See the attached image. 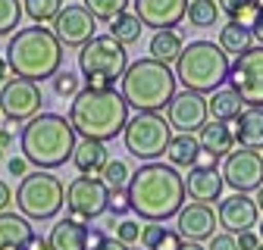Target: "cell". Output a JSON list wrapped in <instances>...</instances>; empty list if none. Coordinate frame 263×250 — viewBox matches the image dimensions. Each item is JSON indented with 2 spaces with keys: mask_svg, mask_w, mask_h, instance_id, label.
Listing matches in <instances>:
<instances>
[{
  "mask_svg": "<svg viewBox=\"0 0 263 250\" xmlns=\"http://www.w3.org/2000/svg\"><path fill=\"white\" fill-rule=\"evenodd\" d=\"M125 191L132 213L144 222H166L185 206V178L170 163H144L132 172Z\"/></svg>",
  "mask_w": 263,
  "mask_h": 250,
  "instance_id": "1",
  "label": "cell"
},
{
  "mask_svg": "<svg viewBox=\"0 0 263 250\" xmlns=\"http://www.w3.org/2000/svg\"><path fill=\"white\" fill-rule=\"evenodd\" d=\"M69 125L82 141L107 144L125 132L128 103L122 100V94H116V88H110V91L82 88L69 103Z\"/></svg>",
  "mask_w": 263,
  "mask_h": 250,
  "instance_id": "2",
  "label": "cell"
},
{
  "mask_svg": "<svg viewBox=\"0 0 263 250\" xmlns=\"http://www.w3.org/2000/svg\"><path fill=\"white\" fill-rule=\"evenodd\" d=\"M76 144H79V135L72 132L69 119L60 113H38L35 119H28L22 125V135H19L25 163L44 172L66 166V160H72Z\"/></svg>",
  "mask_w": 263,
  "mask_h": 250,
  "instance_id": "3",
  "label": "cell"
},
{
  "mask_svg": "<svg viewBox=\"0 0 263 250\" xmlns=\"http://www.w3.org/2000/svg\"><path fill=\"white\" fill-rule=\"evenodd\" d=\"M63 44L53 38V31L44 25L19 28L7 44V66L13 78H28V81H44L53 78L63 69Z\"/></svg>",
  "mask_w": 263,
  "mask_h": 250,
  "instance_id": "4",
  "label": "cell"
},
{
  "mask_svg": "<svg viewBox=\"0 0 263 250\" xmlns=\"http://www.w3.org/2000/svg\"><path fill=\"white\" fill-rule=\"evenodd\" d=\"M122 100L128 103V110L138 113H163L170 107V100L176 97V72L166 62H157L151 56L128 62V69L122 72Z\"/></svg>",
  "mask_w": 263,
  "mask_h": 250,
  "instance_id": "5",
  "label": "cell"
},
{
  "mask_svg": "<svg viewBox=\"0 0 263 250\" xmlns=\"http://www.w3.org/2000/svg\"><path fill=\"white\" fill-rule=\"evenodd\" d=\"M229 78V56L213 41H191L176 59V81L194 94H213Z\"/></svg>",
  "mask_w": 263,
  "mask_h": 250,
  "instance_id": "6",
  "label": "cell"
},
{
  "mask_svg": "<svg viewBox=\"0 0 263 250\" xmlns=\"http://www.w3.org/2000/svg\"><path fill=\"white\" fill-rule=\"evenodd\" d=\"M79 69L85 78V88L94 91H110L128 69V53L125 47L110 35H94L79 50Z\"/></svg>",
  "mask_w": 263,
  "mask_h": 250,
  "instance_id": "7",
  "label": "cell"
},
{
  "mask_svg": "<svg viewBox=\"0 0 263 250\" xmlns=\"http://www.w3.org/2000/svg\"><path fill=\"white\" fill-rule=\"evenodd\" d=\"M16 206H19V216H25L28 222H50L66 206V184L53 172L35 169L19 181Z\"/></svg>",
  "mask_w": 263,
  "mask_h": 250,
  "instance_id": "8",
  "label": "cell"
},
{
  "mask_svg": "<svg viewBox=\"0 0 263 250\" xmlns=\"http://www.w3.org/2000/svg\"><path fill=\"white\" fill-rule=\"evenodd\" d=\"M173 138V129L166 116L160 113H138L132 116L125 132H122V141H125V150L141 163H157L163 153H166V144Z\"/></svg>",
  "mask_w": 263,
  "mask_h": 250,
  "instance_id": "9",
  "label": "cell"
},
{
  "mask_svg": "<svg viewBox=\"0 0 263 250\" xmlns=\"http://www.w3.org/2000/svg\"><path fill=\"white\" fill-rule=\"evenodd\" d=\"M229 88H232L241 103L263 110V44L238 53L229 62Z\"/></svg>",
  "mask_w": 263,
  "mask_h": 250,
  "instance_id": "10",
  "label": "cell"
},
{
  "mask_svg": "<svg viewBox=\"0 0 263 250\" xmlns=\"http://www.w3.org/2000/svg\"><path fill=\"white\" fill-rule=\"evenodd\" d=\"M41 85L28 78H10L0 88V116L13 125H25L28 119H35L41 113Z\"/></svg>",
  "mask_w": 263,
  "mask_h": 250,
  "instance_id": "11",
  "label": "cell"
},
{
  "mask_svg": "<svg viewBox=\"0 0 263 250\" xmlns=\"http://www.w3.org/2000/svg\"><path fill=\"white\" fill-rule=\"evenodd\" d=\"M107 197H110V191L104 187L101 178L79 175V178H72L66 184V210H69L76 219H85V222H91V219L107 213Z\"/></svg>",
  "mask_w": 263,
  "mask_h": 250,
  "instance_id": "12",
  "label": "cell"
},
{
  "mask_svg": "<svg viewBox=\"0 0 263 250\" xmlns=\"http://www.w3.org/2000/svg\"><path fill=\"white\" fill-rule=\"evenodd\" d=\"M222 181L232 187L235 194H251L263 184V153L257 150H232L222 163Z\"/></svg>",
  "mask_w": 263,
  "mask_h": 250,
  "instance_id": "13",
  "label": "cell"
},
{
  "mask_svg": "<svg viewBox=\"0 0 263 250\" xmlns=\"http://www.w3.org/2000/svg\"><path fill=\"white\" fill-rule=\"evenodd\" d=\"M50 31H53V38L66 47H85L94 35H97V19L82 7V4H69V7H63L60 16L50 22Z\"/></svg>",
  "mask_w": 263,
  "mask_h": 250,
  "instance_id": "14",
  "label": "cell"
},
{
  "mask_svg": "<svg viewBox=\"0 0 263 250\" xmlns=\"http://www.w3.org/2000/svg\"><path fill=\"white\" fill-rule=\"evenodd\" d=\"M207 119H210L207 97L204 94H194V91H176V97L166 107V122H170V129H176L179 135L201 132Z\"/></svg>",
  "mask_w": 263,
  "mask_h": 250,
  "instance_id": "15",
  "label": "cell"
},
{
  "mask_svg": "<svg viewBox=\"0 0 263 250\" xmlns=\"http://www.w3.org/2000/svg\"><path fill=\"white\" fill-rule=\"evenodd\" d=\"M216 210L210 203H185L179 213H176V232L182 241H191V244H201V241H210L216 235Z\"/></svg>",
  "mask_w": 263,
  "mask_h": 250,
  "instance_id": "16",
  "label": "cell"
},
{
  "mask_svg": "<svg viewBox=\"0 0 263 250\" xmlns=\"http://www.w3.org/2000/svg\"><path fill=\"white\" fill-rule=\"evenodd\" d=\"M216 219H219V225H222L229 235H241V232H251V228L257 225L260 210H257V203H254L248 194H232V197L219 200Z\"/></svg>",
  "mask_w": 263,
  "mask_h": 250,
  "instance_id": "17",
  "label": "cell"
},
{
  "mask_svg": "<svg viewBox=\"0 0 263 250\" xmlns=\"http://www.w3.org/2000/svg\"><path fill=\"white\" fill-rule=\"evenodd\" d=\"M135 16L141 19L144 28H176L185 19L188 10V0H135Z\"/></svg>",
  "mask_w": 263,
  "mask_h": 250,
  "instance_id": "18",
  "label": "cell"
},
{
  "mask_svg": "<svg viewBox=\"0 0 263 250\" xmlns=\"http://www.w3.org/2000/svg\"><path fill=\"white\" fill-rule=\"evenodd\" d=\"M185 178V197H191L194 203H216L222 197V172L216 169H191Z\"/></svg>",
  "mask_w": 263,
  "mask_h": 250,
  "instance_id": "19",
  "label": "cell"
},
{
  "mask_svg": "<svg viewBox=\"0 0 263 250\" xmlns=\"http://www.w3.org/2000/svg\"><path fill=\"white\" fill-rule=\"evenodd\" d=\"M232 135H235V144L245 147V150H263V110L257 107H245L238 113V119L232 122Z\"/></svg>",
  "mask_w": 263,
  "mask_h": 250,
  "instance_id": "20",
  "label": "cell"
},
{
  "mask_svg": "<svg viewBox=\"0 0 263 250\" xmlns=\"http://www.w3.org/2000/svg\"><path fill=\"white\" fill-rule=\"evenodd\" d=\"M50 247L53 250H88V222L85 219H60L50 228Z\"/></svg>",
  "mask_w": 263,
  "mask_h": 250,
  "instance_id": "21",
  "label": "cell"
},
{
  "mask_svg": "<svg viewBox=\"0 0 263 250\" xmlns=\"http://www.w3.org/2000/svg\"><path fill=\"white\" fill-rule=\"evenodd\" d=\"M197 144H201V150L213 153L216 160H219V156H229V153L235 150L232 125H229V122H216V119H207L204 129L197 132Z\"/></svg>",
  "mask_w": 263,
  "mask_h": 250,
  "instance_id": "22",
  "label": "cell"
},
{
  "mask_svg": "<svg viewBox=\"0 0 263 250\" xmlns=\"http://www.w3.org/2000/svg\"><path fill=\"white\" fill-rule=\"evenodd\" d=\"M35 228L19 213H0V250H25Z\"/></svg>",
  "mask_w": 263,
  "mask_h": 250,
  "instance_id": "23",
  "label": "cell"
},
{
  "mask_svg": "<svg viewBox=\"0 0 263 250\" xmlns=\"http://www.w3.org/2000/svg\"><path fill=\"white\" fill-rule=\"evenodd\" d=\"M107 163H110V156H107V147L101 141H79L72 150V166L79 169V175L101 178Z\"/></svg>",
  "mask_w": 263,
  "mask_h": 250,
  "instance_id": "24",
  "label": "cell"
},
{
  "mask_svg": "<svg viewBox=\"0 0 263 250\" xmlns=\"http://www.w3.org/2000/svg\"><path fill=\"white\" fill-rule=\"evenodd\" d=\"M182 47H185V41H182V35L176 28H163V31H154V38H151V44H147V53H151V59H157V62H176L179 59V53H182Z\"/></svg>",
  "mask_w": 263,
  "mask_h": 250,
  "instance_id": "25",
  "label": "cell"
},
{
  "mask_svg": "<svg viewBox=\"0 0 263 250\" xmlns=\"http://www.w3.org/2000/svg\"><path fill=\"white\" fill-rule=\"evenodd\" d=\"M241 110H245V103H241V97L232 88H219V91H213L207 97V113L216 122H235Z\"/></svg>",
  "mask_w": 263,
  "mask_h": 250,
  "instance_id": "26",
  "label": "cell"
},
{
  "mask_svg": "<svg viewBox=\"0 0 263 250\" xmlns=\"http://www.w3.org/2000/svg\"><path fill=\"white\" fill-rule=\"evenodd\" d=\"M201 153V144H197L194 135H173L170 144H166V160L173 169H191L194 166V156Z\"/></svg>",
  "mask_w": 263,
  "mask_h": 250,
  "instance_id": "27",
  "label": "cell"
},
{
  "mask_svg": "<svg viewBox=\"0 0 263 250\" xmlns=\"http://www.w3.org/2000/svg\"><path fill=\"white\" fill-rule=\"evenodd\" d=\"M251 41H254V31H251V28H245V25H238V22H229V25L219 28V41H216V44H219V50H222L226 56H229V53L238 56V53H245V50L254 47Z\"/></svg>",
  "mask_w": 263,
  "mask_h": 250,
  "instance_id": "28",
  "label": "cell"
},
{
  "mask_svg": "<svg viewBox=\"0 0 263 250\" xmlns=\"http://www.w3.org/2000/svg\"><path fill=\"white\" fill-rule=\"evenodd\" d=\"M141 244H144V250H179L182 238L176 228H166L163 222H147L141 228Z\"/></svg>",
  "mask_w": 263,
  "mask_h": 250,
  "instance_id": "29",
  "label": "cell"
},
{
  "mask_svg": "<svg viewBox=\"0 0 263 250\" xmlns=\"http://www.w3.org/2000/svg\"><path fill=\"white\" fill-rule=\"evenodd\" d=\"M141 31H144L141 19H138L135 13H128V10H125V13H119L116 19H110V38H116L122 47L141 41Z\"/></svg>",
  "mask_w": 263,
  "mask_h": 250,
  "instance_id": "30",
  "label": "cell"
},
{
  "mask_svg": "<svg viewBox=\"0 0 263 250\" xmlns=\"http://www.w3.org/2000/svg\"><path fill=\"white\" fill-rule=\"evenodd\" d=\"M216 16H219V4H216V0H191L188 10H185V19L194 28H213Z\"/></svg>",
  "mask_w": 263,
  "mask_h": 250,
  "instance_id": "31",
  "label": "cell"
},
{
  "mask_svg": "<svg viewBox=\"0 0 263 250\" xmlns=\"http://www.w3.org/2000/svg\"><path fill=\"white\" fill-rule=\"evenodd\" d=\"M63 10V0H22V13L28 19H35V25L53 22Z\"/></svg>",
  "mask_w": 263,
  "mask_h": 250,
  "instance_id": "32",
  "label": "cell"
},
{
  "mask_svg": "<svg viewBox=\"0 0 263 250\" xmlns=\"http://www.w3.org/2000/svg\"><path fill=\"white\" fill-rule=\"evenodd\" d=\"M128 178H132V169H128L125 160H110L104 166V172H101V181H104L107 191H122L128 184Z\"/></svg>",
  "mask_w": 263,
  "mask_h": 250,
  "instance_id": "33",
  "label": "cell"
},
{
  "mask_svg": "<svg viewBox=\"0 0 263 250\" xmlns=\"http://www.w3.org/2000/svg\"><path fill=\"white\" fill-rule=\"evenodd\" d=\"M82 7L94 16V19H104V22H110V19H116L119 13H125V7H128V0H82Z\"/></svg>",
  "mask_w": 263,
  "mask_h": 250,
  "instance_id": "34",
  "label": "cell"
},
{
  "mask_svg": "<svg viewBox=\"0 0 263 250\" xmlns=\"http://www.w3.org/2000/svg\"><path fill=\"white\" fill-rule=\"evenodd\" d=\"M22 22V0H0V38L19 31Z\"/></svg>",
  "mask_w": 263,
  "mask_h": 250,
  "instance_id": "35",
  "label": "cell"
},
{
  "mask_svg": "<svg viewBox=\"0 0 263 250\" xmlns=\"http://www.w3.org/2000/svg\"><path fill=\"white\" fill-rule=\"evenodd\" d=\"M141 222H135V219H119L116 222V228H113V238L119 241V244H125V247H135V244H141Z\"/></svg>",
  "mask_w": 263,
  "mask_h": 250,
  "instance_id": "36",
  "label": "cell"
},
{
  "mask_svg": "<svg viewBox=\"0 0 263 250\" xmlns=\"http://www.w3.org/2000/svg\"><path fill=\"white\" fill-rule=\"evenodd\" d=\"M50 81H53V94H57V97H76V94L82 91L79 75H76V72H69V69H60Z\"/></svg>",
  "mask_w": 263,
  "mask_h": 250,
  "instance_id": "37",
  "label": "cell"
},
{
  "mask_svg": "<svg viewBox=\"0 0 263 250\" xmlns=\"http://www.w3.org/2000/svg\"><path fill=\"white\" fill-rule=\"evenodd\" d=\"M254 7H260V0H219V13H226L229 19H235L238 13L254 10Z\"/></svg>",
  "mask_w": 263,
  "mask_h": 250,
  "instance_id": "38",
  "label": "cell"
},
{
  "mask_svg": "<svg viewBox=\"0 0 263 250\" xmlns=\"http://www.w3.org/2000/svg\"><path fill=\"white\" fill-rule=\"evenodd\" d=\"M107 210L113 213V216H125L132 206H128V191L122 187V191H110V197H107Z\"/></svg>",
  "mask_w": 263,
  "mask_h": 250,
  "instance_id": "39",
  "label": "cell"
},
{
  "mask_svg": "<svg viewBox=\"0 0 263 250\" xmlns=\"http://www.w3.org/2000/svg\"><path fill=\"white\" fill-rule=\"evenodd\" d=\"M207 250H238V244H235V235H229V232H222V235H213V238H210V244H207Z\"/></svg>",
  "mask_w": 263,
  "mask_h": 250,
  "instance_id": "40",
  "label": "cell"
},
{
  "mask_svg": "<svg viewBox=\"0 0 263 250\" xmlns=\"http://www.w3.org/2000/svg\"><path fill=\"white\" fill-rule=\"evenodd\" d=\"M235 244H238V250H257V247H260V238H257V232L251 228V232L235 235Z\"/></svg>",
  "mask_w": 263,
  "mask_h": 250,
  "instance_id": "41",
  "label": "cell"
},
{
  "mask_svg": "<svg viewBox=\"0 0 263 250\" xmlns=\"http://www.w3.org/2000/svg\"><path fill=\"white\" fill-rule=\"evenodd\" d=\"M7 169H10V175H13V178H25V175H28V163H25V156H13V160L7 163Z\"/></svg>",
  "mask_w": 263,
  "mask_h": 250,
  "instance_id": "42",
  "label": "cell"
},
{
  "mask_svg": "<svg viewBox=\"0 0 263 250\" xmlns=\"http://www.w3.org/2000/svg\"><path fill=\"white\" fill-rule=\"evenodd\" d=\"M191 169H216V156L207 153V150H201V153L194 156V166Z\"/></svg>",
  "mask_w": 263,
  "mask_h": 250,
  "instance_id": "43",
  "label": "cell"
},
{
  "mask_svg": "<svg viewBox=\"0 0 263 250\" xmlns=\"http://www.w3.org/2000/svg\"><path fill=\"white\" fill-rule=\"evenodd\" d=\"M13 206V187L7 181H0V213H7Z\"/></svg>",
  "mask_w": 263,
  "mask_h": 250,
  "instance_id": "44",
  "label": "cell"
},
{
  "mask_svg": "<svg viewBox=\"0 0 263 250\" xmlns=\"http://www.w3.org/2000/svg\"><path fill=\"white\" fill-rule=\"evenodd\" d=\"M91 250H132V247H125V244H119L113 235H107L101 244H97V247H91Z\"/></svg>",
  "mask_w": 263,
  "mask_h": 250,
  "instance_id": "45",
  "label": "cell"
},
{
  "mask_svg": "<svg viewBox=\"0 0 263 250\" xmlns=\"http://www.w3.org/2000/svg\"><path fill=\"white\" fill-rule=\"evenodd\" d=\"M25 250H53V247H50V241H47V238L31 235V241H28V247H25Z\"/></svg>",
  "mask_w": 263,
  "mask_h": 250,
  "instance_id": "46",
  "label": "cell"
},
{
  "mask_svg": "<svg viewBox=\"0 0 263 250\" xmlns=\"http://www.w3.org/2000/svg\"><path fill=\"white\" fill-rule=\"evenodd\" d=\"M251 31H254V38L263 44V4H260V10H257V19H254V28H251Z\"/></svg>",
  "mask_w": 263,
  "mask_h": 250,
  "instance_id": "47",
  "label": "cell"
},
{
  "mask_svg": "<svg viewBox=\"0 0 263 250\" xmlns=\"http://www.w3.org/2000/svg\"><path fill=\"white\" fill-rule=\"evenodd\" d=\"M7 81H10V66H7V59L0 56V88H4Z\"/></svg>",
  "mask_w": 263,
  "mask_h": 250,
  "instance_id": "48",
  "label": "cell"
},
{
  "mask_svg": "<svg viewBox=\"0 0 263 250\" xmlns=\"http://www.w3.org/2000/svg\"><path fill=\"white\" fill-rule=\"evenodd\" d=\"M13 144V132H7V129H0V150H7Z\"/></svg>",
  "mask_w": 263,
  "mask_h": 250,
  "instance_id": "49",
  "label": "cell"
},
{
  "mask_svg": "<svg viewBox=\"0 0 263 250\" xmlns=\"http://www.w3.org/2000/svg\"><path fill=\"white\" fill-rule=\"evenodd\" d=\"M179 250H207V247H201V244H191V241H182V247Z\"/></svg>",
  "mask_w": 263,
  "mask_h": 250,
  "instance_id": "50",
  "label": "cell"
},
{
  "mask_svg": "<svg viewBox=\"0 0 263 250\" xmlns=\"http://www.w3.org/2000/svg\"><path fill=\"white\" fill-rule=\"evenodd\" d=\"M254 203H257V210H263V184L257 187V200H254Z\"/></svg>",
  "mask_w": 263,
  "mask_h": 250,
  "instance_id": "51",
  "label": "cell"
},
{
  "mask_svg": "<svg viewBox=\"0 0 263 250\" xmlns=\"http://www.w3.org/2000/svg\"><path fill=\"white\" fill-rule=\"evenodd\" d=\"M257 238L263 241V219H257Z\"/></svg>",
  "mask_w": 263,
  "mask_h": 250,
  "instance_id": "52",
  "label": "cell"
},
{
  "mask_svg": "<svg viewBox=\"0 0 263 250\" xmlns=\"http://www.w3.org/2000/svg\"><path fill=\"white\" fill-rule=\"evenodd\" d=\"M0 129H4V116H0Z\"/></svg>",
  "mask_w": 263,
  "mask_h": 250,
  "instance_id": "53",
  "label": "cell"
},
{
  "mask_svg": "<svg viewBox=\"0 0 263 250\" xmlns=\"http://www.w3.org/2000/svg\"><path fill=\"white\" fill-rule=\"evenodd\" d=\"M257 250H263V241H260V247H257Z\"/></svg>",
  "mask_w": 263,
  "mask_h": 250,
  "instance_id": "54",
  "label": "cell"
},
{
  "mask_svg": "<svg viewBox=\"0 0 263 250\" xmlns=\"http://www.w3.org/2000/svg\"><path fill=\"white\" fill-rule=\"evenodd\" d=\"M0 160H4V150H0Z\"/></svg>",
  "mask_w": 263,
  "mask_h": 250,
  "instance_id": "55",
  "label": "cell"
}]
</instances>
